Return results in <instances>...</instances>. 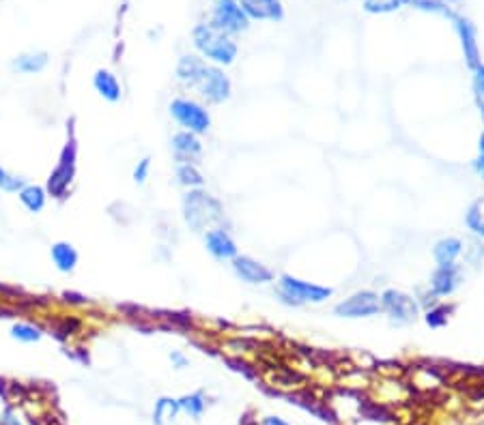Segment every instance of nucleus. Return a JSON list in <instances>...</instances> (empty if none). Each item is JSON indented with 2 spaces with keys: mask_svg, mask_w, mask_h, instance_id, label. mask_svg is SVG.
Here are the masks:
<instances>
[{
  "mask_svg": "<svg viewBox=\"0 0 484 425\" xmlns=\"http://www.w3.org/2000/svg\"><path fill=\"white\" fill-rule=\"evenodd\" d=\"M177 82L198 93L205 103L219 105L233 97V82L222 67L211 64L198 54H183L174 67Z\"/></svg>",
  "mask_w": 484,
  "mask_h": 425,
  "instance_id": "1",
  "label": "nucleus"
},
{
  "mask_svg": "<svg viewBox=\"0 0 484 425\" xmlns=\"http://www.w3.org/2000/svg\"><path fill=\"white\" fill-rule=\"evenodd\" d=\"M181 217L192 232L205 234L207 230H211L215 226H222L224 207L205 187L187 189L181 198Z\"/></svg>",
  "mask_w": 484,
  "mask_h": 425,
  "instance_id": "2",
  "label": "nucleus"
},
{
  "mask_svg": "<svg viewBox=\"0 0 484 425\" xmlns=\"http://www.w3.org/2000/svg\"><path fill=\"white\" fill-rule=\"evenodd\" d=\"M192 46L196 48L198 56L217 67L233 64L239 54L237 41L231 35L211 26L209 21H203V24H196L192 28Z\"/></svg>",
  "mask_w": 484,
  "mask_h": 425,
  "instance_id": "3",
  "label": "nucleus"
},
{
  "mask_svg": "<svg viewBox=\"0 0 484 425\" xmlns=\"http://www.w3.org/2000/svg\"><path fill=\"white\" fill-rule=\"evenodd\" d=\"M78 174V138H76V119L67 121V142L62 144L54 170L46 181V191L54 200H65Z\"/></svg>",
  "mask_w": 484,
  "mask_h": 425,
  "instance_id": "4",
  "label": "nucleus"
},
{
  "mask_svg": "<svg viewBox=\"0 0 484 425\" xmlns=\"http://www.w3.org/2000/svg\"><path fill=\"white\" fill-rule=\"evenodd\" d=\"M278 288V297L284 305L291 307H301V305H321L327 299L334 297V288L315 284V281H306L301 277H295L291 273H284L276 281Z\"/></svg>",
  "mask_w": 484,
  "mask_h": 425,
  "instance_id": "5",
  "label": "nucleus"
},
{
  "mask_svg": "<svg viewBox=\"0 0 484 425\" xmlns=\"http://www.w3.org/2000/svg\"><path fill=\"white\" fill-rule=\"evenodd\" d=\"M379 299H381V311L387 316L392 327H409L422 316L420 303H417L413 295L405 293V290L387 288L379 295Z\"/></svg>",
  "mask_w": 484,
  "mask_h": 425,
  "instance_id": "6",
  "label": "nucleus"
},
{
  "mask_svg": "<svg viewBox=\"0 0 484 425\" xmlns=\"http://www.w3.org/2000/svg\"><path fill=\"white\" fill-rule=\"evenodd\" d=\"M168 112L172 121L181 129L192 131L196 136H205L213 125L211 112L207 110V105L192 97H174L168 105Z\"/></svg>",
  "mask_w": 484,
  "mask_h": 425,
  "instance_id": "7",
  "label": "nucleus"
},
{
  "mask_svg": "<svg viewBox=\"0 0 484 425\" xmlns=\"http://www.w3.org/2000/svg\"><path fill=\"white\" fill-rule=\"evenodd\" d=\"M381 314V299L375 290H358L334 305V316L344 320H362Z\"/></svg>",
  "mask_w": 484,
  "mask_h": 425,
  "instance_id": "8",
  "label": "nucleus"
},
{
  "mask_svg": "<svg viewBox=\"0 0 484 425\" xmlns=\"http://www.w3.org/2000/svg\"><path fill=\"white\" fill-rule=\"evenodd\" d=\"M211 5L213 9H211L209 24L215 26L217 31L235 37L250 28V19L244 13V9L239 7L237 0H211Z\"/></svg>",
  "mask_w": 484,
  "mask_h": 425,
  "instance_id": "9",
  "label": "nucleus"
},
{
  "mask_svg": "<svg viewBox=\"0 0 484 425\" xmlns=\"http://www.w3.org/2000/svg\"><path fill=\"white\" fill-rule=\"evenodd\" d=\"M233 273L239 281L250 284V286H265L276 281V273L267 264H262L260 260L248 256V254H239L231 260Z\"/></svg>",
  "mask_w": 484,
  "mask_h": 425,
  "instance_id": "10",
  "label": "nucleus"
},
{
  "mask_svg": "<svg viewBox=\"0 0 484 425\" xmlns=\"http://www.w3.org/2000/svg\"><path fill=\"white\" fill-rule=\"evenodd\" d=\"M460 284H463V266L454 262V264L435 266V271L431 273L428 279V290L437 299H448L460 288Z\"/></svg>",
  "mask_w": 484,
  "mask_h": 425,
  "instance_id": "11",
  "label": "nucleus"
},
{
  "mask_svg": "<svg viewBox=\"0 0 484 425\" xmlns=\"http://www.w3.org/2000/svg\"><path fill=\"white\" fill-rule=\"evenodd\" d=\"M203 243L207 254L217 262H231L235 256H239V245L224 226H215L207 230L203 234Z\"/></svg>",
  "mask_w": 484,
  "mask_h": 425,
  "instance_id": "12",
  "label": "nucleus"
},
{
  "mask_svg": "<svg viewBox=\"0 0 484 425\" xmlns=\"http://www.w3.org/2000/svg\"><path fill=\"white\" fill-rule=\"evenodd\" d=\"M450 19L454 21V31L458 35V41H460V48H463V56H465V64L469 67V71L478 69V67L482 64V58H480V48H478V37H476V26L472 24V21L463 15H456L452 13Z\"/></svg>",
  "mask_w": 484,
  "mask_h": 425,
  "instance_id": "13",
  "label": "nucleus"
},
{
  "mask_svg": "<svg viewBox=\"0 0 484 425\" xmlns=\"http://www.w3.org/2000/svg\"><path fill=\"white\" fill-rule=\"evenodd\" d=\"M170 150L172 157L177 164H196L203 157V142L201 136H196L192 131L179 129L177 133H172L170 138Z\"/></svg>",
  "mask_w": 484,
  "mask_h": 425,
  "instance_id": "14",
  "label": "nucleus"
},
{
  "mask_svg": "<svg viewBox=\"0 0 484 425\" xmlns=\"http://www.w3.org/2000/svg\"><path fill=\"white\" fill-rule=\"evenodd\" d=\"M248 19L258 21H280L284 17V7L280 0H237Z\"/></svg>",
  "mask_w": 484,
  "mask_h": 425,
  "instance_id": "15",
  "label": "nucleus"
},
{
  "mask_svg": "<svg viewBox=\"0 0 484 425\" xmlns=\"http://www.w3.org/2000/svg\"><path fill=\"white\" fill-rule=\"evenodd\" d=\"M50 260H52V264H54V268H56L58 273L69 275V273H74L76 268H78L80 254L74 248V243H69V241H54L50 245Z\"/></svg>",
  "mask_w": 484,
  "mask_h": 425,
  "instance_id": "16",
  "label": "nucleus"
},
{
  "mask_svg": "<svg viewBox=\"0 0 484 425\" xmlns=\"http://www.w3.org/2000/svg\"><path fill=\"white\" fill-rule=\"evenodd\" d=\"M93 88H95V93L108 103H119L123 99V86H121L119 78L110 69H97L93 73Z\"/></svg>",
  "mask_w": 484,
  "mask_h": 425,
  "instance_id": "17",
  "label": "nucleus"
},
{
  "mask_svg": "<svg viewBox=\"0 0 484 425\" xmlns=\"http://www.w3.org/2000/svg\"><path fill=\"white\" fill-rule=\"evenodd\" d=\"M50 62V54L43 52V50H37V52H22L17 54L9 67L13 73H19V76H35V73H41L43 69L48 67Z\"/></svg>",
  "mask_w": 484,
  "mask_h": 425,
  "instance_id": "18",
  "label": "nucleus"
},
{
  "mask_svg": "<svg viewBox=\"0 0 484 425\" xmlns=\"http://www.w3.org/2000/svg\"><path fill=\"white\" fill-rule=\"evenodd\" d=\"M463 250H465V243L458 236H444L433 245V260L437 266L454 264L463 256Z\"/></svg>",
  "mask_w": 484,
  "mask_h": 425,
  "instance_id": "19",
  "label": "nucleus"
},
{
  "mask_svg": "<svg viewBox=\"0 0 484 425\" xmlns=\"http://www.w3.org/2000/svg\"><path fill=\"white\" fill-rule=\"evenodd\" d=\"M48 191L43 185H35V183H26L24 189H19L17 191V200H19V205L24 207L28 213L37 215L41 213L43 209H46L48 205Z\"/></svg>",
  "mask_w": 484,
  "mask_h": 425,
  "instance_id": "20",
  "label": "nucleus"
},
{
  "mask_svg": "<svg viewBox=\"0 0 484 425\" xmlns=\"http://www.w3.org/2000/svg\"><path fill=\"white\" fill-rule=\"evenodd\" d=\"M9 335H11V340H15L19 344H37L43 335H46V329L37 322H31V320H17L11 324Z\"/></svg>",
  "mask_w": 484,
  "mask_h": 425,
  "instance_id": "21",
  "label": "nucleus"
},
{
  "mask_svg": "<svg viewBox=\"0 0 484 425\" xmlns=\"http://www.w3.org/2000/svg\"><path fill=\"white\" fill-rule=\"evenodd\" d=\"M174 178L185 189H201L205 187V174L196 164H177L174 166Z\"/></svg>",
  "mask_w": 484,
  "mask_h": 425,
  "instance_id": "22",
  "label": "nucleus"
},
{
  "mask_svg": "<svg viewBox=\"0 0 484 425\" xmlns=\"http://www.w3.org/2000/svg\"><path fill=\"white\" fill-rule=\"evenodd\" d=\"M80 329H82V318H78L74 314H62L56 318V324H52L48 329V333L52 335V338H56L58 342H67L76 333H80Z\"/></svg>",
  "mask_w": 484,
  "mask_h": 425,
  "instance_id": "23",
  "label": "nucleus"
},
{
  "mask_svg": "<svg viewBox=\"0 0 484 425\" xmlns=\"http://www.w3.org/2000/svg\"><path fill=\"white\" fill-rule=\"evenodd\" d=\"M465 228L476 236L484 238V198H476L465 211Z\"/></svg>",
  "mask_w": 484,
  "mask_h": 425,
  "instance_id": "24",
  "label": "nucleus"
},
{
  "mask_svg": "<svg viewBox=\"0 0 484 425\" xmlns=\"http://www.w3.org/2000/svg\"><path fill=\"white\" fill-rule=\"evenodd\" d=\"M452 311H454V305H446V303L439 301L437 305L424 309L422 318H424V322H426L431 329H444V327L448 324L450 316H452Z\"/></svg>",
  "mask_w": 484,
  "mask_h": 425,
  "instance_id": "25",
  "label": "nucleus"
},
{
  "mask_svg": "<svg viewBox=\"0 0 484 425\" xmlns=\"http://www.w3.org/2000/svg\"><path fill=\"white\" fill-rule=\"evenodd\" d=\"M177 401H179L181 413L190 415L192 419H201L203 413H205V408H207V397H205L203 391H194L190 395H183Z\"/></svg>",
  "mask_w": 484,
  "mask_h": 425,
  "instance_id": "26",
  "label": "nucleus"
},
{
  "mask_svg": "<svg viewBox=\"0 0 484 425\" xmlns=\"http://www.w3.org/2000/svg\"><path fill=\"white\" fill-rule=\"evenodd\" d=\"M181 413L179 401L172 397H160L156 401V408H153V423L156 425H164L166 419H174Z\"/></svg>",
  "mask_w": 484,
  "mask_h": 425,
  "instance_id": "27",
  "label": "nucleus"
},
{
  "mask_svg": "<svg viewBox=\"0 0 484 425\" xmlns=\"http://www.w3.org/2000/svg\"><path fill=\"white\" fill-rule=\"evenodd\" d=\"M28 181L22 174L11 172L9 168L0 166V191L3 193H17L19 189H24Z\"/></svg>",
  "mask_w": 484,
  "mask_h": 425,
  "instance_id": "28",
  "label": "nucleus"
},
{
  "mask_svg": "<svg viewBox=\"0 0 484 425\" xmlns=\"http://www.w3.org/2000/svg\"><path fill=\"white\" fill-rule=\"evenodd\" d=\"M472 88H474V99H476V107L480 112V119L484 123V64H480L478 69L472 71Z\"/></svg>",
  "mask_w": 484,
  "mask_h": 425,
  "instance_id": "29",
  "label": "nucleus"
},
{
  "mask_svg": "<svg viewBox=\"0 0 484 425\" xmlns=\"http://www.w3.org/2000/svg\"><path fill=\"white\" fill-rule=\"evenodd\" d=\"M362 5L368 13H392L401 9L405 3L403 0H362Z\"/></svg>",
  "mask_w": 484,
  "mask_h": 425,
  "instance_id": "30",
  "label": "nucleus"
},
{
  "mask_svg": "<svg viewBox=\"0 0 484 425\" xmlns=\"http://www.w3.org/2000/svg\"><path fill=\"white\" fill-rule=\"evenodd\" d=\"M151 174V157H142L136 166H134V172H131V178H134L136 185H144L147 178Z\"/></svg>",
  "mask_w": 484,
  "mask_h": 425,
  "instance_id": "31",
  "label": "nucleus"
},
{
  "mask_svg": "<svg viewBox=\"0 0 484 425\" xmlns=\"http://www.w3.org/2000/svg\"><path fill=\"white\" fill-rule=\"evenodd\" d=\"M60 303L69 305V307H84V305H89L91 301H89V297L74 293V290H65V293L60 295Z\"/></svg>",
  "mask_w": 484,
  "mask_h": 425,
  "instance_id": "32",
  "label": "nucleus"
},
{
  "mask_svg": "<svg viewBox=\"0 0 484 425\" xmlns=\"http://www.w3.org/2000/svg\"><path fill=\"white\" fill-rule=\"evenodd\" d=\"M0 425H22V419L17 417L13 406H7L3 413H0Z\"/></svg>",
  "mask_w": 484,
  "mask_h": 425,
  "instance_id": "33",
  "label": "nucleus"
},
{
  "mask_svg": "<svg viewBox=\"0 0 484 425\" xmlns=\"http://www.w3.org/2000/svg\"><path fill=\"white\" fill-rule=\"evenodd\" d=\"M170 361H172V367H174V370H185V367L190 365V359H187V356H185L183 352H179V350H172V352H170Z\"/></svg>",
  "mask_w": 484,
  "mask_h": 425,
  "instance_id": "34",
  "label": "nucleus"
},
{
  "mask_svg": "<svg viewBox=\"0 0 484 425\" xmlns=\"http://www.w3.org/2000/svg\"><path fill=\"white\" fill-rule=\"evenodd\" d=\"M0 397H3V399L7 401V404L11 401V385L7 383V380H5L3 376H0Z\"/></svg>",
  "mask_w": 484,
  "mask_h": 425,
  "instance_id": "35",
  "label": "nucleus"
},
{
  "mask_svg": "<svg viewBox=\"0 0 484 425\" xmlns=\"http://www.w3.org/2000/svg\"><path fill=\"white\" fill-rule=\"evenodd\" d=\"M474 170H476V174L484 181V153H480L478 157L474 159Z\"/></svg>",
  "mask_w": 484,
  "mask_h": 425,
  "instance_id": "36",
  "label": "nucleus"
},
{
  "mask_svg": "<svg viewBox=\"0 0 484 425\" xmlns=\"http://www.w3.org/2000/svg\"><path fill=\"white\" fill-rule=\"evenodd\" d=\"M262 425H289V423L278 417H267V419H262Z\"/></svg>",
  "mask_w": 484,
  "mask_h": 425,
  "instance_id": "37",
  "label": "nucleus"
},
{
  "mask_svg": "<svg viewBox=\"0 0 484 425\" xmlns=\"http://www.w3.org/2000/svg\"><path fill=\"white\" fill-rule=\"evenodd\" d=\"M478 150L484 153V131L480 133V140H478Z\"/></svg>",
  "mask_w": 484,
  "mask_h": 425,
  "instance_id": "38",
  "label": "nucleus"
},
{
  "mask_svg": "<svg viewBox=\"0 0 484 425\" xmlns=\"http://www.w3.org/2000/svg\"><path fill=\"white\" fill-rule=\"evenodd\" d=\"M403 3H407V5H415L417 0H403Z\"/></svg>",
  "mask_w": 484,
  "mask_h": 425,
  "instance_id": "39",
  "label": "nucleus"
}]
</instances>
